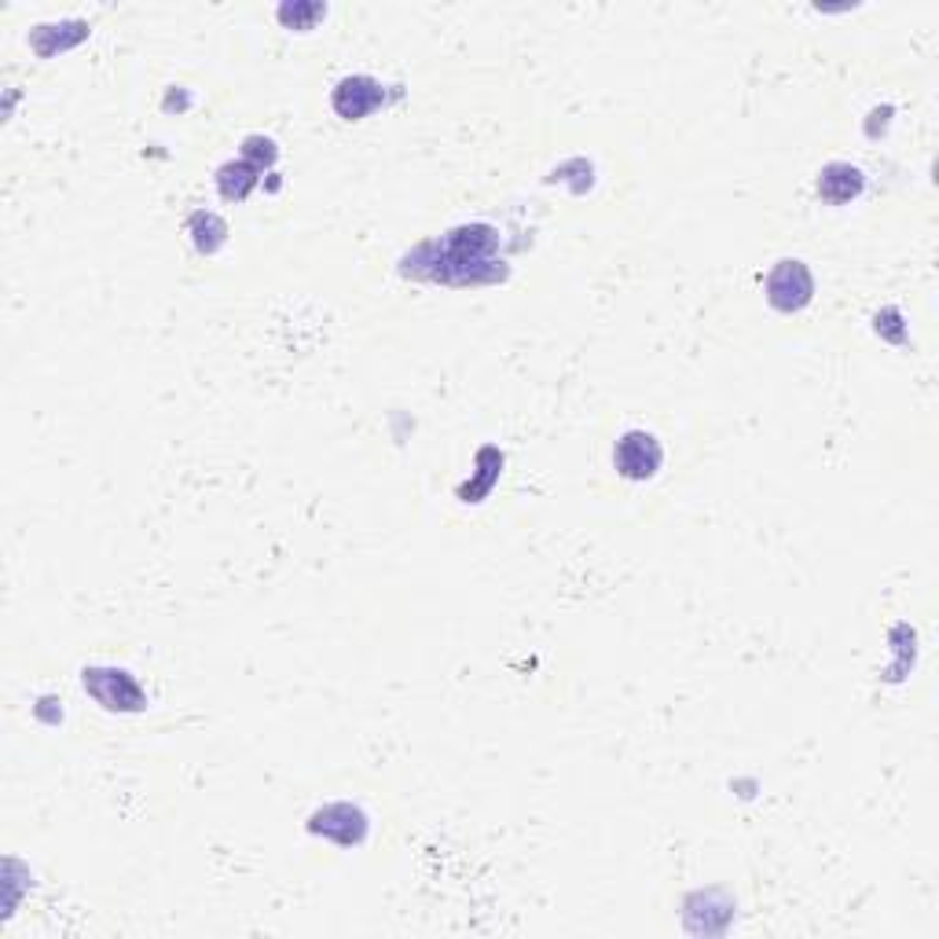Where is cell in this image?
<instances>
[{"label": "cell", "mask_w": 939, "mask_h": 939, "mask_svg": "<svg viewBox=\"0 0 939 939\" xmlns=\"http://www.w3.org/2000/svg\"><path fill=\"white\" fill-rule=\"evenodd\" d=\"M661 462V448L654 437L646 433H628L617 448V467L628 473V478H649Z\"/></svg>", "instance_id": "6da1fadb"}]
</instances>
